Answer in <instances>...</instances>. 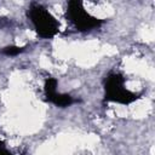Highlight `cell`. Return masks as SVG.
Masks as SVG:
<instances>
[{
  "label": "cell",
  "mask_w": 155,
  "mask_h": 155,
  "mask_svg": "<svg viewBox=\"0 0 155 155\" xmlns=\"http://www.w3.org/2000/svg\"><path fill=\"white\" fill-rule=\"evenodd\" d=\"M0 155H11V151L6 148V144L4 140H0Z\"/></svg>",
  "instance_id": "obj_6"
},
{
  "label": "cell",
  "mask_w": 155,
  "mask_h": 155,
  "mask_svg": "<svg viewBox=\"0 0 155 155\" xmlns=\"http://www.w3.org/2000/svg\"><path fill=\"white\" fill-rule=\"evenodd\" d=\"M67 18L76 30L85 33L99 28L105 21L90 15L84 7V0L67 1Z\"/></svg>",
  "instance_id": "obj_3"
},
{
  "label": "cell",
  "mask_w": 155,
  "mask_h": 155,
  "mask_svg": "<svg viewBox=\"0 0 155 155\" xmlns=\"http://www.w3.org/2000/svg\"><path fill=\"white\" fill-rule=\"evenodd\" d=\"M58 81L54 78H47L44 82V92L46 101L58 108H68L76 103L78 101L71 97L69 93H59L57 92Z\"/></svg>",
  "instance_id": "obj_4"
},
{
  "label": "cell",
  "mask_w": 155,
  "mask_h": 155,
  "mask_svg": "<svg viewBox=\"0 0 155 155\" xmlns=\"http://www.w3.org/2000/svg\"><path fill=\"white\" fill-rule=\"evenodd\" d=\"M104 102H113L122 105L132 104L138 101L140 94L125 87V78L121 73H109L103 80Z\"/></svg>",
  "instance_id": "obj_2"
},
{
  "label": "cell",
  "mask_w": 155,
  "mask_h": 155,
  "mask_svg": "<svg viewBox=\"0 0 155 155\" xmlns=\"http://www.w3.org/2000/svg\"><path fill=\"white\" fill-rule=\"evenodd\" d=\"M25 46H16V45H11V46H6L1 50V53L6 57H16L18 54H21L22 52L25 51Z\"/></svg>",
  "instance_id": "obj_5"
},
{
  "label": "cell",
  "mask_w": 155,
  "mask_h": 155,
  "mask_svg": "<svg viewBox=\"0 0 155 155\" xmlns=\"http://www.w3.org/2000/svg\"><path fill=\"white\" fill-rule=\"evenodd\" d=\"M27 17L41 39H53L59 31V22L42 5L31 4L27 11Z\"/></svg>",
  "instance_id": "obj_1"
}]
</instances>
